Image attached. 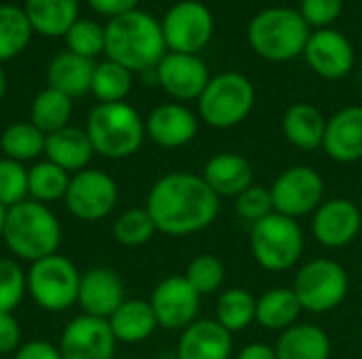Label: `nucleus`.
I'll use <instances>...</instances> for the list:
<instances>
[{"label":"nucleus","mask_w":362,"mask_h":359,"mask_svg":"<svg viewBox=\"0 0 362 359\" xmlns=\"http://www.w3.org/2000/svg\"><path fill=\"white\" fill-rule=\"evenodd\" d=\"M350 279L346 269L331 258L305 262L295 275L293 292L303 311L325 315L335 311L348 296Z\"/></svg>","instance_id":"obj_9"},{"label":"nucleus","mask_w":362,"mask_h":359,"mask_svg":"<svg viewBox=\"0 0 362 359\" xmlns=\"http://www.w3.org/2000/svg\"><path fill=\"white\" fill-rule=\"evenodd\" d=\"M227 277V269L225 262L214 256V254H199L195 256L185 271V279L191 284V288L199 294V296H210L216 294Z\"/></svg>","instance_id":"obj_37"},{"label":"nucleus","mask_w":362,"mask_h":359,"mask_svg":"<svg viewBox=\"0 0 362 359\" xmlns=\"http://www.w3.org/2000/svg\"><path fill=\"white\" fill-rule=\"evenodd\" d=\"M303 313L293 288H272L257 298V324L269 332H284L299 324Z\"/></svg>","instance_id":"obj_28"},{"label":"nucleus","mask_w":362,"mask_h":359,"mask_svg":"<svg viewBox=\"0 0 362 359\" xmlns=\"http://www.w3.org/2000/svg\"><path fill=\"white\" fill-rule=\"evenodd\" d=\"M70 114H72V99L68 95L47 87L32 102L30 123L36 129H40L45 135H49L53 131L68 127Z\"/></svg>","instance_id":"obj_31"},{"label":"nucleus","mask_w":362,"mask_h":359,"mask_svg":"<svg viewBox=\"0 0 362 359\" xmlns=\"http://www.w3.org/2000/svg\"><path fill=\"white\" fill-rule=\"evenodd\" d=\"M308 66L322 78L337 80L350 74L354 66V49L350 40L335 30H318L310 36L303 51Z\"/></svg>","instance_id":"obj_17"},{"label":"nucleus","mask_w":362,"mask_h":359,"mask_svg":"<svg viewBox=\"0 0 362 359\" xmlns=\"http://www.w3.org/2000/svg\"><path fill=\"white\" fill-rule=\"evenodd\" d=\"M305 250V237L297 220L282 214H269L250 229V252L255 262L269 271L282 273L293 269Z\"/></svg>","instance_id":"obj_6"},{"label":"nucleus","mask_w":362,"mask_h":359,"mask_svg":"<svg viewBox=\"0 0 362 359\" xmlns=\"http://www.w3.org/2000/svg\"><path fill=\"white\" fill-rule=\"evenodd\" d=\"M45 138L32 123H13L0 135V148L6 159L25 163L45 154Z\"/></svg>","instance_id":"obj_33"},{"label":"nucleus","mask_w":362,"mask_h":359,"mask_svg":"<svg viewBox=\"0 0 362 359\" xmlns=\"http://www.w3.org/2000/svg\"><path fill=\"white\" fill-rule=\"evenodd\" d=\"M144 207L159 233L187 237L214 224L221 197L206 184L202 174L172 171L151 186Z\"/></svg>","instance_id":"obj_1"},{"label":"nucleus","mask_w":362,"mask_h":359,"mask_svg":"<svg viewBox=\"0 0 362 359\" xmlns=\"http://www.w3.org/2000/svg\"><path fill=\"white\" fill-rule=\"evenodd\" d=\"M255 106V87L240 72L212 76L197 99L199 116L214 129H231L246 121Z\"/></svg>","instance_id":"obj_7"},{"label":"nucleus","mask_w":362,"mask_h":359,"mask_svg":"<svg viewBox=\"0 0 362 359\" xmlns=\"http://www.w3.org/2000/svg\"><path fill=\"white\" fill-rule=\"evenodd\" d=\"M4 91H6V76H4V72L0 68V97L4 95Z\"/></svg>","instance_id":"obj_48"},{"label":"nucleus","mask_w":362,"mask_h":359,"mask_svg":"<svg viewBox=\"0 0 362 359\" xmlns=\"http://www.w3.org/2000/svg\"><path fill=\"white\" fill-rule=\"evenodd\" d=\"M108 326L117 343L127 345L144 343L159 328L151 303L142 298H125L121 307L108 317Z\"/></svg>","instance_id":"obj_24"},{"label":"nucleus","mask_w":362,"mask_h":359,"mask_svg":"<svg viewBox=\"0 0 362 359\" xmlns=\"http://www.w3.org/2000/svg\"><path fill=\"white\" fill-rule=\"evenodd\" d=\"M125 300V288L121 277L108 267H93L81 275L78 305L85 315L108 320Z\"/></svg>","instance_id":"obj_18"},{"label":"nucleus","mask_w":362,"mask_h":359,"mask_svg":"<svg viewBox=\"0 0 362 359\" xmlns=\"http://www.w3.org/2000/svg\"><path fill=\"white\" fill-rule=\"evenodd\" d=\"M93 70H95L93 59L64 51L51 59V63L47 68V83L51 89L74 99V97H81L87 91H91Z\"/></svg>","instance_id":"obj_25"},{"label":"nucleus","mask_w":362,"mask_h":359,"mask_svg":"<svg viewBox=\"0 0 362 359\" xmlns=\"http://www.w3.org/2000/svg\"><path fill=\"white\" fill-rule=\"evenodd\" d=\"M361 359H362V358H361Z\"/></svg>","instance_id":"obj_49"},{"label":"nucleus","mask_w":362,"mask_h":359,"mask_svg":"<svg viewBox=\"0 0 362 359\" xmlns=\"http://www.w3.org/2000/svg\"><path fill=\"white\" fill-rule=\"evenodd\" d=\"M132 91V72L117 61L95 63L91 78V93L100 104H117L125 102Z\"/></svg>","instance_id":"obj_35"},{"label":"nucleus","mask_w":362,"mask_h":359,"mask_svg":"<svg viewBox=\"0 0 362 359\" xmlns=\"http://www.w3.org/2000/svg\"><path fill=\"white\" fill-rule=\"evenodd\" d=\"M87 2L95 13L106 15L110 19L136 11V4H138V0H87Z\"/></svg>","instance_id":"obj_45"},{"label":"nucleus","mask_w":362,"mask_h":359,"mask_svg":"<svg viewBox=\"0 0 362 359\" xmlns=\"http://www.w3.org/2000/svg\"><path fill=\"white\" fill-rule=\"evenodd\" d=\"M28 199V169L23 163L2 157L0 159V203L13 207Z\"/></svg>","instance_id":"obj_40"},{"label":"nucleus","mask_w":362,"mask_h":359,"mask_svg":"<svg viewBox=\"0 0 362 359\" xmlns=\"http://www.w3.org/2000/svg\"><path fill=\"white\" fill-rule=\"evenodd\" d=\"M362 229L361 207L344 197L325 199L314 212L312 231L320 245L329 250H341L350 245Z\"/></svg>","instance_id":"obj_15"},{"label":"nucleus","mask_w":362,"mask_h":359,"mask_svg":"<svg viewBox=\"0 0 362 359\" xmlns=\"http://www.w3.org/2000/svg\"><path fill=\"white\" fill-rule=\"evenodd\" d=\"M165 49L161 23L148 13L132 11L110 19L104 28V53L129 72L157 68L165 57Z\"/></svg>","instance_id":"obj_2"},{"label":"nucleus","mask_w":362,"mask_h":359,"mask_svg":"<svg viewBox=\"0 0 362 359\" xmlns=\"http://www.w3.org/2000/svg\"><path fill=\"white\" fill-rule=\"evenodd\" d=\"M28 292L25 271L13 258H0V313H13Z\"/></svg>","instance_id":"obj_39"},{"label":"nucleus","mask_w":362,"mask_h":359,"mask_svg":"<svg viewBox=\"0 0 362 359\" xmlns=\"http://www.w3.org/2000/svg\"><path fill=\"white\" fill-rule=\"evenodd\" d=\"M344 8V0H301V17L310 28L325 30L331 25Z\"/></svg>","instance_id":"obj_42"},{"label":"nucleus","mask_w":362,"mask_h":359,"mask_svg":"<svg viewBox=\"0 0 362 359\" xmlns=\"http://www.w3.org/2000/svg\"><path fill=\"white\" fill-rule=\"evenodd\" d=\"M325 152L337 163H356L362 159V106H348L327 121Z\"/></svg>","instance_id":"obj_21"},{"label":"nucleus","mask_w":362,"mask_h":359,"mask_svg":"<svg viewBox=\"0 0 362 359\" xmlns=\"http://www.w3.org/2000/svg\"><path fill=\"white\" fill-rule=\"evenodd\" d=\"M233 209L240 220L250 222V224L267 218L269 214H274V201H272L269 186L252 184L250 188H246L242 195H238L233 199Z\"/></svg>","instance_id":"obj_41"},{"label":"nucleus","mask_w":362,"mask_h":359,"mask_svg":"<svg viewBox=\"0 0 362 359\" xmlns=\"http://www.w3.org/2000/svg\"><path fill=\"white\" fill-rule=\"evenodd\" d=\"M13 359H62L59 355V349L47 341H30V343H23L15 353Z\"/></svg>","instance_id":"obj_44"},{"label":"nucleus","mask_w":362,"mask_h":359,"mask_svg":"<svg viewBox=\"0 0 362 359\" xmlns=\"http://www.w3.org/2000/svg\"><path fill=\"white\" fill-rule=\"evenodd\" d=\"M68 51L87 59H93L104 51V28L93 19H76L66 32Z\"/></svg>","instance_id":"obj_38"},{"label":"nucleus","mask_w":362,"mask_h":359,"mask_svg":"<svg viewBox=\"0 0 362 359\" xmlns=\"http://www.w3.org/2000/svg\"><path fill=\"white\" fill-rule=\"evenodd\" d=\"M282 131L288 144L299 150H318L325 144L327 118L312 104H293L282 118Z\"/></svg>","instance_id":"obj_26"},{"label":"nucleus","mask_w":362,"mask_h":359,"mask_svg":"<svg viewBox=\"0 0 362 359\" xmlns=\"http://www.w3.org/2000/svg\"><path fill=\"white\" fill-rule=\"evenodd\" d=\"M28 292L32 300L49 313H62L78 300L81 273L72 260L53 254L30 264Z\"/></svg>","instance_id":"obj_8"},{"label":"nucleus","mask_w":362,"mask_h":359,"mask_svg":"<svg viewBox=\"0 0 362 359\" xmlns=\"http://www.w3.org/2000/svg\"><path fill=\"white\" fill-rule=\"evenodd\" d=\"M165 47L172 53L197 55L212 38L214 19L206 4L197 0H182L174 4L161 23Z\"/></svg>","instance_id":"obj_12"},{"label":"nucleus","mask_w":362,"mask_h":359,"mask_svg":"<svg viewBox=\"0 0 362 359\" xmlns=\"http://www.w3.org/2000/svg\"><path fill=\"white\" fill-rule=\"evenodd\" d=\"M214 320L231 334L244 332L257 322V298L244 288H227L218 294Z\"/></svg>","instance_id":"obj_30"},{"label":"nucleus","mask_w":362,"mask_h":359,"mask_svg":"<svg viewBox=\"0 0 362 359\" xmlns=\"http://www.w3.org/2000/svg\"><path fill=\"white\" fill-rule=\"evenodd\" d=\"M202 178L218 197L235 199L255 184V169L238 152H218L206 161Z\"/></svg>","instance_id":"obj_22"},{"label":"nucleus","mask_w":362,"mask_h":359,"mask_svg":"<svg viewBox=\"0 0 362 359\" xmlns=\"http://www.w3.org/2000/svg\"><path fill=\"white\" fill-rule=\"evenodd\" d=\"M312 32L299 11L272 6L252 17L248 42L257 55L269 61H288L305 51Z\"/></svg>","instance_id":"obj_5"},{"label":"nucleus","mask_w":362,"mask_h":359,"mask_svg":"<svg viewBox=\"0 0 362 359\" xmlns=\"http://www.w3.org/2000/svg\"><path fill=\"white\" fill-rule=\"evenodd\" d=\"M278 359H331V339L314 324H295L274 347Z\"/></svg>","instance_id":"obj_27"},{"label":"nucleus","mask_w":362,"mask_h":359,"mask_svg":"<svg viewBox=\"0 0 362 359\" xmlns=\"http://www.w3.org/2000/svg\"><path fill=\"white\" fill-rule=\"evenodd\" d=\"M274 212L286 218H303L314 214L325 201V180L310 165H293L284 169L269 186Z\"/></svg>","instance_id":"obj_10"},{"label":"nucleus","mask_w":362,"mask_h":359,"mask_svg":"<svg viewBox=\"0 0 362 359\" xmlns=\"http://www.w3.org/2000/svg\"><path fill=\"white\" fill-rule=\"evenodd\" d=\"M6 212H8V207H4V205L0 203V239H2V233H4V222H6Z\"/></svg>","instance_id":"obj_47"},{"label":"nucleus","mask_w":362,"mask_h":359,"mask_svg":"<svg viewBox=\"0 0 362 359\" xmlns=\"http://www.w3.org/2000/svg\"><path fill=\"white\" fill-rule=\"evenodd\" d=\"M70 174L51 161L34 163L28 169V199L49 205L66 197Z\"/></svg>","instance_id":"obj_32"},{"label":"nucleus","mask_w":362,"mask_h":359,"mask_svg":"<svg viewBox=\"0 0 362 359\" xmlns=\"http://www.w3.org/2000/svg\"><path fill=\"white\" fill-rule=\"evenodd\" d=\"M146 135L161 148H182L195 140L197 116L182 104H161L144 121Z\"/></svg>","instance_id":"obj_19"},{"label":"nucleus","mask_w":362,"mask_h":359,"mask_svg":"<svg viewBox=\"0 0 362 359\" xmlns=\"http://www.w3.org/2000/svg\"><path fill=\"white\" fill-rule=\"evenodd\" d=\"M2 239L13 256L32 264L57 254L62 243V224L49 205L25 199L8 207Z\"/></svg>","instance_id":"obj_3"},{"label":"nucleus","mask_w":362,"mask_h":359,"mask_svg":"<svg viewBox=\"0 0 362 359\" xmlns=\"http://www.w3.org/2000/svg\"><path fill=\"white\" fill-rule=\"evenodd\" d=\"M233 334L216 320H197L180 332L176 359H231Z\"/></svg>","instance_id":"obj_20"},{"label":"nucleus","mask_w":362,"mask_h":359,"mask_svg":"<svg viewBox=\"0 0 362 359\" xmlns=\"http://www.w3.org/2000/svg\"><path fill=\"white\" fill-rule=\"evenodd\" d=\"M21 347V328L13 313H0V355H13Z\"/></svg>","instance_id":"obj_43"},{"label":"nucleus","mask_w":362,"mask_h":359,"mask_svg":"<svg viewBox=\"0 0 362 359\" xmlns=\"http://www.w3.org/2000/svg\"><path fill=\"white\" fill-rule=\"evenodd\" d=\"M85 131L93 152L110 161L129 159L140 150L146 138L144 121L125 102L98 104L89 112Z\"/></svg>","instance_id":"obj_4"},{"label":"nucleus","mask_w":362,"mask_h":359,"mask_svg":"<svg viewBox=\"0 0 362 359\" xmlns=\"http://www.w3.org/2000/svg\"><path fill=\"white\" fill-rule=\"evenodd\" d=\"M235 359H278L276 358V351L274 347L269 345H263V343H250L246 345Z\"/></svg>","instance_id":"obj_46"},{"label":"nucleus","mask_w":362,"mask_h":359,"mask_svg":"<svg viewBox=\"0 0 362 359\" xmlns=\"http://www.w3.org/2000/svg\"><path fill=\"white\" fill-rule=\"evenodd\" d=\"M148 303L153 307L159 328L182 332L193 322H197L202 296L191 288L185 275H172L155 286Z\"/></svg>","instance_id":"obj_13"},{"label":"nucleus","mask_w":362,"mask_h":359,"mask_svg":"<svg viewBox=\"0 0 362 359\" xmlns=\"http://www.w3.org/2000/svg\"><path fill=\"white\" fill-rule=\"evenodd\" d=\"M32 32L34 30L23 8L15 4H0V61L19 55L28 47Z\"/></svg>","instance_id":"obj_34"},{"label":"nucleus","mask_w":362,"mask_h":359,"mask_svg":"<svg viewBox=\"0 0 362 359\" xmlns=\"http://www.w3.org/2000/svg\"><path fill=\"white\" fill-rule=\"evenodd\" d=\"M157 233V226L146 207H132L123 212L112 224V237L119 245L140 248L146 245Z\"/></svg>","instance_id":"obj_36"},{"label":"nucleus","mask_w":362,"mask_h":359,"mask_svg":"<svg viewBox=\"0 0 362 359\" xmlns=\"http://www.w3.org/2000/svg\"><path fill=\"white\" fill-rule=\"evenodd\" d=\"M62 359H115L117 339L108 326V320L78 315L59 336Z\"/></svg>","instance_id":"obj_14"},{"label":"nucleus","mask_w":362,"mask_h":359,"mask_svg":"<svg viewBox=\"0 0 362 359\" xmlns=\"http://www.w3.org/2000/svg\"><path fill=\"white\" fill-rule=\"evenodd\" d=\"M68 212L83 222H98L112 214L119 201V186L112 176L100 169H83L70 176L66 190Z\"/></svg>","instance_id":"obj_11"},{"label":"nucleus","mask_w":362,"mask_h":359,"mask_svg":"<svg viewBox=\"0 0 362 359\" xmlns=\"http://www.w3.org/2000/svg\"><path fill=\"white\" fill-rule=\"evenodd\" d=\"M25 17L42 36H66L78 19V0H25Z\"/></svg>","instance_id":"obj_29"},{"label":"nucleus","mask_w":362,"mask_h":359,"mask_svg":"<svg viewBox=\"0 0 362 359\" xmlns=\"http://www.w3.org/2000/svg\"><path fill=\"white\" fill-rule=\"evenodd\" d=\"M155 72L163 91L178 102L199 99L206 85L210 83L206 63L197 55L189 53H165Z\"/></svg>","instance_id":"obj_16"},{"label":"nucleus","mask_w":362,"mask_h":359,"mask_svg":"<svg viewBox=\"0 0 362 359\" xmlns=\"http://www.w3.org/2000/svg\"><path fill=\"white\" fill-rule=\"evenodd\" d=\"M93 154L95 152H93V146H91L85 129L68 125V127L53 131L45 138L47 161L55 163L57 167H62L68 174L87 169Z\"/></svg>","instance_id":"obj_23"}]
</instances>
